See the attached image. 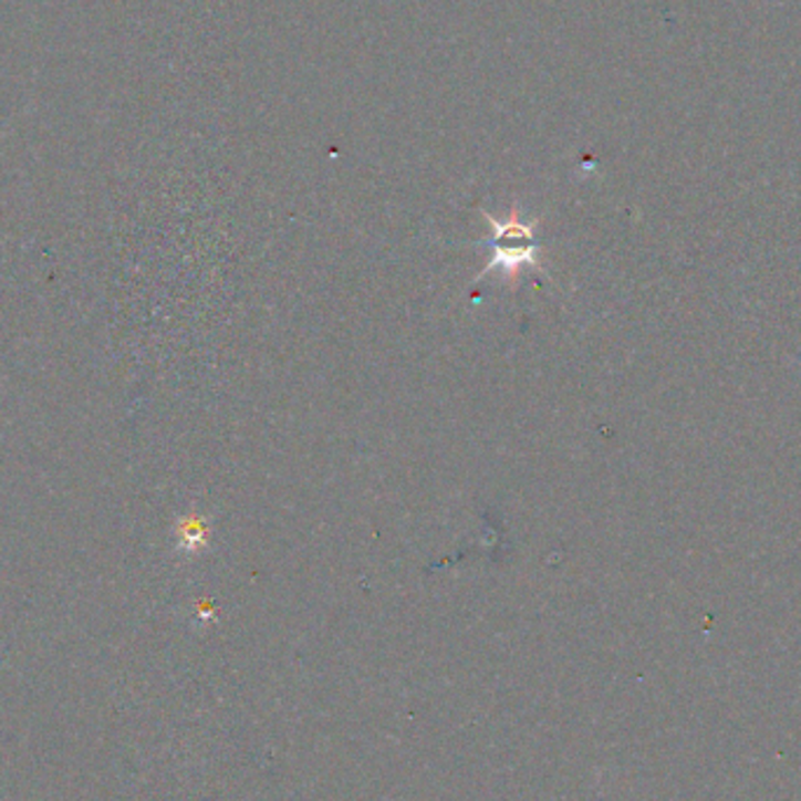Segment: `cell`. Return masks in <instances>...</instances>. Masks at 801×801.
<instances>
[{"mask_svg": "<svg viewBox=\"0 0 801 801\" xmlns=\"http://www.w3.org/2000/svg\"><path fill=\"white\" fill-rule=\"evenodd\" d=\"M486 220L490 223V239L486 242V247L490 249V263L488 270L499 268L504 270L509 277H516L520 272V268L539 266V247H537V237H534V223H526L520 220L518 209L513 207L511 216L507 220L492 218L490 214H486Z\"/></svg>", "mask_w": 801, "mask_h": 801, "instance_id": "cell-1", "label": "cell"}]
</instances>
